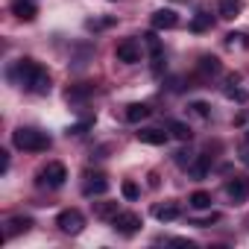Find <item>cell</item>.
<instances>
[{
  "label": "cell",
  "mask_w": 249,
  "mask_h": 249,
  "mask_svg": "<svg viewBox=\"0 0 249 249\" xmlns=\"http://www.w3.org/2000/svg\"><path fill=\"white\" fill-rule=\"evenodd\" d=\"M6 79H9L12 85H21V88L33 91V94H47V91H50V73H47V68H41V65L33 62V59H18V62H12V65L6 68Z\"/></svg>",
  "instance_id": "6da1fadb"
},
{
  "label": "cell",
  "mask_w": 249,
  "mask_h": 249,
  "mask_svg": "<svg viewBox=\"0 0 249 249\" xmlns=\"http://www.w3.org/2000/svg\"><path fill=\"white\" fill-rule=\"evenodd\" d=\"M12 144L18 150H24V153H47L53 141H50L47 132H38L33 126H21V129L12 132Z\"/></svg>",
  "instance_id": "7a4b0ae2"
},
{
  "label": "cell",
  "mask_w": 249,
  "mask_h": 249,
  "mask_svg": "<svg viewBox=\"0 0 249 249\" xmlns=\"http://www.w3.org/2000/svg\"><path fill=\"white\" fill-rule=\"evenodd\" d=\"M65 179H68V167H65L62 161H50L47 167L38 170L36 185H38V188H62Z\"/></svg>",
  "instance_id": "3957f363"
},
{
  "label": "cell",
  "mask_w": 249,
  "mask_h": 249,
  "mask_svg": "<svg viewBox=\"0 0 249 249\" xmlns=\"http://www.w3.org/2000/svg\"><path fill=\"white\" fill-rule=\"evenodd\" d=\"M56 226H59L62 234H79V231L85 229V217H82V211H76V208H65V211L56 217Z\"/></svg>",
  "instance_id": "277c9868"
},
{
  "label": "cell",
  "mask_w": 249,
  "mask_h": 249,
  "mask_svg": "<svg viewBox=\"0 0 249 249\" xmlns=\"http://www.w3.org/2000/svg\"><path fill=\"white\" fill-rule=\"evenodd\" d=\"M111 226L117 229V234H123V237H132L144 223H141V217L135 214V211H120L114 220H111Z\"/></svg>",
  "instance_id": "5b68a950"
},
{
  "label": "cell",
  "mask_w": 249,
  "mask_h": 249,
  "mask_svg": "<svg viewBox=\"0 0 249 249\" xmlns=\"http://www.w3.org/2000/svg\"><path fill=\"white\" fill-rule=\"evenodd\" d=\"M226 196L231 199V205H240L249 199V179L246 176H234L226 182Z\"/></svg>",
  "instance_id": "8992f818"
},
{
  "label": "cell",
  "mask_w": 249,
  "mask_h": 249,
  "mask_svg": "<svg viewBox=\"0 0 249 249\" xmlns=\"http://www.w3.org/2000/svg\"><path fill=\"white\" fill-rule=\"evenodd\" d=\"M114 59H117V62H123V65H135V62H141V44H138L135 38L120 41V44H117V50H114Z\"/></svg>",
  "instance_id": "52a82bcc"
},
{
  "label": "cell",
  "mask_w": 249,
  "mask_h": 249,
  "mask_svg": "<svg viewBox=\"0 0 249 249\" xmlns=\"http://www.w3.org/2000/svg\"><path fill=\"white\" fill-rule=\"evenodd\" d=\"M106 191H108V179L103 173H85V182H82L85 196H103Z\"/></svg>",
  "instance_id": "ba28073f"
},
{
  "label": "cell",
  "mask_w": 249,
  "mask_h": 249,
  "mask_svg": "<svg viewBox=\"0 0 249 249\" xmlns=\"http://www.w3.org/2000/svg\"><path fill=\"white\" fill-rule=\"evenodd\" d=\"M150 24H153V30H173V27H179V15L173 9H156Z\"/></svg>",
  "instance_id": "9c48e42d"
},
{
  "label": "cell",
  "mask_w": 249,
  "mask_h": 249,
  "mask_svg": "<svg viewBox=\"0 0 249 249\" xmlns=\"http://www.w3.org/2000/svg\"><path fill=\"white\" fill-rule=\"evenodd\" d=\"M12 15H18L21 21H36V15H38V3L36 0H12Z\"/></svg>",
  "instance_id": "30bf717a"
},
{
  "label": "cell",
  "mask_w": 249,
  "mask_h": 249,
  "mask_svg": "<svg viewBox=\"0 0 249 249\" xmlns=\"http://www.w3.org/2000/svg\"><path fill=\"white\" fill-rule=\"evenodd\" d=\"M240 12H243V0H217V15H220V18L231 21V18H237Z\"/></svg>",
  "instance_id": "8fae6325"
},
{
  "label": "cell",
  "mask_w": 249,
  "mask_h": 249,
  "mask_svg": "<svg viewBox=\"0 0 249 249\" xmlns=\"http://www.w3.org/2000/svg\"><path fill=\"white\" fill-rule=\"evenodd\" d=\"M138 141H141V144H150V147H161V144H167V132H164V129L147 126V129L138 132Z\"/></svg>",
  "instance_id": "7c38bea8"
},
{
  "label": "cell",
  "mask_w": 249,
  "mask_h": 249,
  "mask_svg": "<svg viewBox=\"0 0 249 249\" xmlns=\"http://www.w3.org/2000/svg\"><path fill=\"white\" fill-rule=\"evenodd\" d=\"M33 229V220L30 217H9V223H6V237L12 240V237H18V234H27Z\"/></svg>",
  "instance_id": "4fadbf2b"
},
{
  "label": "cell",
  "mask_w": 249,
  "mask_h": 249,
  "mask_svg": "<svg viewBox=\"0 0 249 249\" xmlns=\"http://www.w3.org/2000/svg\"><path fill=\"white\" fill-rule=\"evenodd\" d=\"M153 217H156L159 223H173V220L179 217V205H176V202H164V205H156V208H153Z\"/></svg>",
  "instance_id": "5bb4252c"
},
{
  "label": "cell",
  "mask_w": 249,
  "mask_h": 249,
  "mask_svg": "<svg viewBox=\"0 0 249 249\" xmlns=\"http://www.w3.org/2000/svg\"><path fill=\"white\" fill-rule=\"evenodd\" d=\"M196 68H199V73H202V76H217V73L223 71V65H220V59H217V56H202Z\"/></svg>",
  "instance_id": "9a60e30c"
},
{
  "label": "cell",
  "mask_w": 249,
  "mask_h": 249,
  "mask_svg": "<svg viewBox=\"0 0 249 249\" xmlns=\"http://www.w3.org/2000/svg\"><path fill=\"white\" fill-rule=\"evenodd\" d=\"M147 117H150V106H144V103L126 106V120H129V123H141V120H147Z\"/></svg>",
  "instance_id": "2e32d148"
},
{
  "label": "cell",
  "mask_w": 249,
  "mask_h": 249,
  "mask_svg": "<svg viewBox=\"0 0 249 249\" xmlns=\"http://www.w3.org/2000/svg\"><path fill=\"white\" fill-rule=\"evenodd\" d=\"M208 167H211V159H208V156H199L196 161H191V167H188V173H191L194 179H205V173H208Z\"/></svg>",
  "instance_id": "e0dca14e"
},
{
  "label": "cell",
  "mask_w": 249,
  "mask_h": 249,
  "mask_svg": "<svg viewBox=\"0 0 249 249\" xmlns=\"http://www.w3.org/2000/svg\"><path fill=\"white\" fill-rule=\"evenodd\" d=\"M94 214H97L100 220H114V217L120 214V208H117V202H97V205H94Z\"/></svg>",
  "instance_id": "ac0fdd59"
},
{
  "label": "cell",
  "mask_w": 249,
  "mask_h": 249,
  "mask_svg": "<svg viewBox=\"0 0 249 249\" xmlns=\"http://www.w3.org/2000/svg\"><path fill=\"white\" fill-rule=\"evenodd\" d=\"M167 129H170L179 141H191V138H194L191 126H188V123H182V120H170V123H167Z\"/></svg>",
  "instance_id": "d6986e66"
},
{
  "label": "cell",
  "mask_w": 249,
  "mask_h": 249,
  "mask_svg": "<svg viewBox=\"0 0 249 249\" xmlns=\"http://www.w3.org/2000/svg\"><path fill=\"white\" fill-rule=\"evenodd\" d=\"M91 94H94V85H88V82H79V85H71L68 88V100H85Z\"/></svg>",
  "instance_id": "ffe728a7"
},
{
  "label": "cell",
  "mask_w": 249,
  "mask_h": 249,
  "mask_svg": "<svg viewBox=\"0 0 249 249\" xmlns=\"http://www.w3.org/2000/svg\"><path fill=\"white\" fill-rule=\"evenodd\" d=\"M211 27H214V21H211V15H205V12H196L194 21H191V30H194V33H205V30H211Z\"/></svg>",
  "instance_id": "44dd1931"
},
{
  "label": "cell",
  "mask_w": 249,
  "mask_h": 249,
  "mask_svg": "<svg viewBox=\"0 0 249 249\" xmlns=\"http://www.w3.org/2000/svg\"><path fill=\"white\" fill-rule=\"evenodd\" d=\"M191 208H211V194H205V191L191 194Z\"/></svg>",
  "instance_id": "7402d4cb"
},
{
  "label": "cell",
  "mask_w": 249,
  "mask_h": 249,
  "mask_svg": "<svg viewBox=\"0 0 249 249\" xmlns=\"http://www.w3.org/2000/svg\"><path fill=\"white\" fill-rule=\"evenodd\" d=\"M120 191H123V196H126L129 202L141 196V191H138V185H135V182H123V185H120Z\"/></svg>",
  "instance_id": "603a6c76"
},
{
  "label": "cell",
  "mask_w": 249,
  "mask_h": 249,
  "mask_svg": "<svg viewBox=\"0 0 249 249\" xmlns=\"http://www.w3.org/2000/svg\"><path fill=\"white\" fill-rule=\"evenodd\" d=\"M226 44L229 47H246V36L243 33H229L226 36Z\"/></svg>",
  "instance_id": "cb8c5ba5"
},
{
  "label": "cell",
  "mask_w": 249,
  "mask_h": 249,
  "mask_svg": "<svg viewBox=\"0 0 249 249\" xmlns=\"http://www.w3.org/2000/svg\"><path fill=\"white\" fill-rule=\"evenodd\" d=\"M191 161H194V153L191 150H179L176 153V164L179 167H191Z\"/></svg>",
  "instance_id": "d4e9b609"
},
{
  "label": "cell",
  "mask_w": 249,
  "mask_h": 249,
  "mask_svg": "<svg viewBox=\"0 0 249 249\" xmlns=\"http://www.w3.org/2000/svg\"><path fill=\"white\" fill-rule=\"evenodd\" d=\"M91 126V120H82V123H73V126L68 129V135H85V129Z\"/></svg>",
  "instance_id": "484cf974"
},
{
  "label": "cell",
  "mask_w": 249,
  "mask_h": 249,
  "mask_svg": "<svg viewBox=\"0 0 249 249\" xmlns=\"http://www.w3.org/2000/svg\"><path fill=\"white\" fill-rule=\"evenodd\" d=\"M191 111H194V114H199V117H208V114H211L208 103H191Z\"/></svg>",
  "instance_id": "4316f807"
},
{
  "label": "cell",
  "mask_w": 249,
  "mask_h": 249,
  "mask_svg": "<svg viewBox=\"0 0 249 249\" xmlns=\"http://www.w3.org/2000/svg\"><path fill=\"white\" fill-rule=\"evenodd\" d=\"M114 21L111 18H106V21H88V30H103V27H111Z\"/></svg>",
  "instance_id": "83f0119b"
},
{
  "label": "cell",
  "mask_w": 249,
  "mask_h": 249,
  "mask_svg": "<svg viewBox=\"0 0 249 249\" xmlns=\"http://www.w3.org/2000/svg\"><path fill=\"white\" fill-rule=\"evenodd\" d=\"M240 161H243V164H249V141H246V144H243V150H240Z\"/></svg>",
  "instance_id": "f1b7e54d"
},
{
  "label": "cell",
  "mask_w": 249,
  "mask_h": 249,
  "mask_svg": "<svg viewBox=\"0 0 249 249\" xmlns=\"http://www.w3.org/2000/svg\"><path fill=\"white\" fill-rule=\"evenodd\" d=\"M0 153H3V159H0V167H3V173L9 170V153L6 150H0Z\"/></svg>",
  "instance_id": "f546056e"
},
{
  "label": "cell",
  "mask_w": 249,
  "mask_h": 249,
  "mask_svg": "<svg viewBox=\"0 0 249 249\" xmlns=\"http://www.w3.org/2000/svg\"><path fill=\"white\" fill-rule=\"evenodd\" d=\"M246 141H249V132H246Z\"/></svg>",
  "instance_id": "4dcf8cb0"
}]
</instances>
